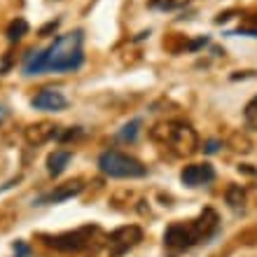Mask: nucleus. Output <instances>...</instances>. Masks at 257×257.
I'll return each mask as SVG.
<instances>
[{"instance_id": "obj_1", "label": "nucleus", "mask_w": 257, "mask_h": 257, "mask_svg": "<svg viewBox=\"0 0 257 257\" xmlns=\"http://www.w3.org/2000/svg\"><path fill=\"white\" fill-rule=\"evenodd\" d=\"M84 61L82 52V31L56 38L47 47V70L49 73H70L77 70Z\"/></svg>"}, {"instance_id": "obj_2", "label": "nucleus", "mask_w": 257, "mask_h": 257, "mask_svg": "<svg viewBox=\"0 0 257 257\" xmlns=\"http://www.w3.org/2000/svg\"><path fill=\"white\" fill-rule=\"evenodd\" d=\"M152 138L162 141L164 145H171L176 155H194L199 150V136L190 124H180V122H169V124H159L152 128Z\"/></svg>"}, {"instance_id": "obj_3", "label": "nucleus", "mask_w": 257, "mask_h": 257, "mask_svg": "<svg viewBox=\"0 0 257 257\" xmlns=\"http://www.w3.org/2000/svg\"><path fill=\"white\" fill-rule=\"evenodd\" d=\"M98 169L110 178H143L148 173V169L138 159L122 155L117 150H108L98 157Z\"/></svg>"}, {"instance_id": "obj_4", "label": "nucleus", "mask_w": 257, "mask_h": 257, "mask_svg": "<svg viewBox=\"0 0 257 257\" xmlns=\"http://www.w3.org/2000/svg\"><path fill=\"white\" fill-rule=\"evenodd\" d=\"M143 241V229L136 227V224H126V227H119L110 234V250L115 255H122L128 248H134Z\"/></svg>"}, {"instance_id": "obj_5", "label": "nucleus", "mask_w": 257, "mask_h": 257, "mask_svg": "<svg viewBox=\"0 0 257 257\" xmlns=\"http://www.w3.org/2000/svg\"><path fill=\"white\" fill-rule=\"evenodd\" d=\"M91 231H96L94 227H87V229H77V231H68V234H59V236H52L47 241L52 248H56V250H82V248H87L89 243V234Z\"/></svg>"}, {"instance_id": "obj_6", "label": "nucleus", "mask_w": 257, "mask_h": 257, "mask_svg": "<svg viewBox=\"0 0 257 257\" xmlns=\"http://www.w3.org/2000/svg\"><path fill=\"white\" fill-rule=\"evenodd\" d=\"M196 241H199V238L194 236L192 227H185V224H171L169 229H166V234H164V245L176 252L194 245Z\"/></svg>"}, {"instance_id": "obj_7", "label": "nucleus", "mask_w": 257, "mask_h": 257, "mask_svg": "<svg viewBox=\"0 0 257 257\" xmlns=\"http://www.w3.org/2000/svg\"><path fill=\"white\" fill-rule=\"evenodd\" d=\"M180 180L187 187H201V185H208L215 180V169L210 164H190L183 169Z\"/></svg>"}, {"instance_id": "obj_8", "label": "nucleus", "mask_w": 257, "mask_h": 257, "mask_svg": "<svg viewBox=\"0 0 257 257\" xmlns=\"http://www.w3.org/2000/svg\"><path fill=\"white\" fill-rule=\"evenodd\" d=\"M31 105L38 110H63L68 105L66 96L61 94V91H54V89H42L40 94L35 96L33 101H31Z\"/></svg>"}, {"instance_id": "obj_9", "label": "nucleus", "mask_w": 257, "mask_h": 257, "mask_svg": "<svg viewBox=\"0 0 257 257\" xmlns=\"http://www.w3.org/2000/svg\"><path fill=\"white\" fill-rule=\"evenodd\" d=\"M56 134H59V131H56L54 124L38 122V124H31V126L24 131V138H26L28 145H42V143H47L49 138H54Z\"/></svg>"}, {"instance_id": "obj_10", "label": "nucleus", "mask_w": 257, "mask_h": 257, "mask_svg": "<svg viewBox=\"0 0 257 257\" xmlns=\"http://www.w3.org/2000/svg\"><path fill=\"white\" fill-rule=\"evenodd\" d=\"M84 190V185H82V180H70V183L61 185L56 192H52V194L42 196L38 203H59V201H66V199H73V196H77L80 192Z\"/></svg>"}, {"instance_id": "obj_11", "label": "nucleus", "mask_w": 257, "mask_h": 257, "mask_svg": "<svg viewBox=\"0 0 257 257\" xmlns=\"http://www.w3.org/2000/svg\"><path fill=\"white\" fill-rule=\"evenodd\" d=\"M217 227V215H215V210H210L206 208L199 215V220H194V224H192V231H194V236L196 238H206L210 234V231Z\"/></svg>"}, {"instance_id": "obj_12", "label": "nucleus", "mask_w": 257, "mask_h": 257, "mask_svg": "<svg viewBox=\"0 0 257 257\" xmlns=\"http://www.w3.org/2000/svg\"><path fill=\"white\" fill-rule=\"evenodd\" d=\"M68 164H70V152H68V150H56V152H52V155L47 157L49 176H61Z\"/></svg>"}, {"instance_id": "obj_13", "label": "nucleus", "mask_w": 257, "mask_h": 257, "mask_svg": "<svg viewBox=\"0 0 257 257\" xmlns=\"http://www.w3.org/2000/svg\"><path fill=\"white\" fill-rule=\"evenodd\" d=\"M47 70V49L42 52H31V56L24 63V73L26 75H40Z\"/></svg>"}, {"instance_id": "obj_14", "label": "nucleus", "mask_w": 257, "mask_h": 257, "mask_svg": "<svg viewBox=\"0 0 257 257\" xmlns=\"http://www.w3.org/2000/svg\"><path fill=\"white\" fill-rule=\"evenodd\" d=\"M28 33V21L26 19H14L10 26H7V40L10 42H19L24 35Z\"/></svg>"}, {"instance_id": "obj_15", "label": "nucleus", "mask_w": 257, "mask_h": 257, "mask_svg": "<svg viewBox=\"0 0 257 257\" xmlns=\"http://www.w3.org/2000/svg\"><path fill=\"white\" fill-rule=\"evenodd\" d=\"M141 126H143V119H131L128 124L122 126V131L117 134V138L124 143H134L136 138H138V134H141Z\"/></svg>"}, {"instance_id": "obj_16", "label": "nucleus", "mask_w": 257, "mask_h": 257, "mask_svg": "<svg viewBox=\"0 0 257 257\" xmlns=\"http://www.w3.org/2000/svg\"><path fill=\"white\" fill-rule=\"evenodd\" d=\"M227 203H229L231 208H243L245 203V192L238 187V185H231L229 190H227Z\"/></svg>"}, {"instance_id": "obj_17", "label": "nucleus", "mask_w": 257, "mask_h": 257, "mask_svg": "<svg viewBox=\"0 0 257 257\" xmlns=\"http://www.w3.org/2000/svg\"><path fill=\"white\" fill-rule=\"evenodd\" d=\"M150 7H155V10H173L176 0H150Z\"/></svg>"}, {"instance_id": "obj_18", "label": "nucleus", "mask_w": 257, "mask_h": 257, "mask_svg": "<svg viewBox=\"0 0 257 257\" xmlns=\"http://www.w3.org/2000/svg\"><path fill=\"white\" fill-rule=\"evenodd\" d=\"M245 117H248V119H252V117H257V96H255V98H252L250 103H248V105H245Z\"/></svg>"}, {"instance_id": "obj_19", "label": "nucleus", "mask_w": 257, "mask_h": 257, "mask_svg": "<svg viewBox=\"0 0 257 257\" xmlns=\"http://www.w3.org/2000/svg\"><path fill=\"white\" fill-rule=\"evenodd\" d=\"M234 35H250V38H257V28H238Z\"/></svg>"}, {"instance_id": "obj_20", "label": "nucleus", "mask_w": 257, "mask_h": 257, "mask_svg": "<svg viewBox=\"0 0 257 257\" xmlns=\"http://www.w3.org/2000/svg\"><path fill=\"white\" fill-rule=\"evenodd\" d=\"M217 148H220V143H217V141H208V143H206V148H203V150H206L208 155H213V152H217Z\"/></svg>"}, {"instance_id": "obj_21", "label": "nucleus", "mask_w": 257, "mask_h": 257, "mask_svg": "<svg viewBox=\"0 0 257 257\" xmlns=\"http://www.w3.org/2000/svg\"><path fill=\"white\" fill-rule=\"evenodd\" d=\"M26 252H28V248L24 243H17V255L14 257H26Z\"/></svg>"}, {"instance_id": "obj_22", "label": "nucleus", "mask_w": 257, "mask_h": 257, "mask_svg": "<svg viewBox=\"0 0 257 257\" xmlns=\"http://www.w3.org/2000/svg\"><path fill=\"white\" fill-rule=\"evenodd\" d=\"M56 26H59V21H52V24H47V26H45V28H42V31H40V35H47L49 31H54Z\"/></svg>"}, {"instance_id": "obj_23", "label": "nucleus", "mask_w": 257, "mask_h": 257, "mask_svg": "<svg viewBox=\"0 0 257 257\" xmlns=\"http://www.w3.org/2000/svg\"><path fill=\"white\" fill-rule=\"evenodd\" d=\"M3 115H5V112H3V110H0V119H3Z\"/></svg>"}]
</instances>
